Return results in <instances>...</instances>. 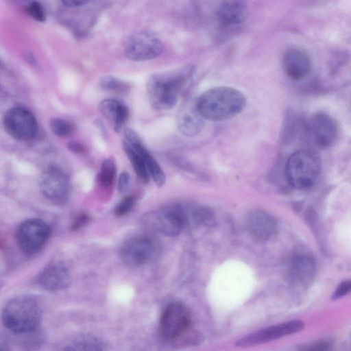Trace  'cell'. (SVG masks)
<instances>
[{
	"mask_svg": "<svg viewBox=\"0 0 351 351\" xmlns=\"http://www.w3.org/2000/svg\"><path fill=\"white\" fill-rule=\"evenodd\" d=\"M38 282L40 287L48 291L61 290L70 285V272L62 263H51L39 274Z\"/></svg>",
	"mask_w": 351,
	"mask_h": 351,
	"instance_id": "14",
	"label": "cell"
},
{
	"mask_svg": "<svg viewBox=\"0 0 351 351\" xmlns=\"http://www.w3.org/2000/svg\"><path fill=\"white\" fill-rule=\"evenodd\" d=\"M306 351H332V345L328 341L321 340L310 346Z\"/></svg>",
	"mask_w": 351,
	"mask_h": 351,
	"instance_id": "31",
	"label": "cell"
},
{
	"mask_svg": "<svg viewBox=\"0 0 351 351\" xmlns=\"http://www.w3.org/2000/svg\"><path fill=\"white\" fill-rule=\"evenodd\" d=\"M65 351H106L104 343L92 335L80 336L71 341Z\"/></svg>",
	"mask_w": 351,
	"mask_h": 351,
	"instance_id": "21",
	"label": "cell"
},
{
	"mask_svg": "<svg viewBox=\"0 0 351 351\" xmlns=\"http://www.w3.org/2000/svg\"><path fill=\"white\" fill-rule=\"evenodd\" d=\"M99 110L108 120L113 130L119 132L129 116L127 106L115 99H105L99 105Z\"/></svg>",
	"mask_w": 351,
	"mask_h": 351,
	"instance_id": "19",
	"label": "cell"
},
{
	"mask_svg": "<svg viewBox=\"0 0 351 351\" xmlns=\"http://www.w3.org/2000/svg\"><path fill=\"white\" fill-rule=\"evenodd\" d=\"M156 253V243L149 236L133 237L124 242L120 250L121 260L130 266H141L151 261Z\"/></svg>",
	"mask_w": 351,
	"mask_h": 351,
	"instance_id": "10",
	"label": "cell"
},
{
	"mask_svg": "<svg viewBox=\"0 0 351 351\" xmlns=\"http://www.w3.org/2000/svg\"><path fill=\"white\" fill-rule=\"evenodd\" d=\"M39 187L42 194L56 204H63L69 198V178L64 172L57 167H50L42 174Z\"/></svg>",
	"mask_w": 351,
	"mask_h": 351,
	"instance_id": "11",
	"label": "cell"
},
{
	"mask_svg": "<svg viewBox=\"0 0 351 351\" xmlns=\"http://www.w3.org/2000/svg\"><path fill=\"white\" fill-rule=\"evenodd\" d=\"M191 75L190 68L153 75L147 84V97L152 107L157 110H166L176 106Z\"/></svg>",
	"mask_w": 351,
	"mask_h": 351,
	"instance_id": "2",
	"label": "cell"
},
{
	"mask_svg": "<svg viewBox=\"0 0 351 351\" xmlns=\"http://www.w3.org/2000/svg\"><path fill=\"white\" fill-rule=\"evenodd\" d=\"M3 123L6 132L16 140L29 141L36 135V119L25 108L16 106L10 108L3 116Z\"/></svg>",
	"mask_w": 351,
	"mask_h": 351,
	"instance_id": "8",
	"label": "cell"
},
{
	"mask_svg": "<svg viewBox=\"0 0 351 351\" xmlns=\"http://www.w3.org/2000/svg\"><path fill=\"white\" fill-rule=\"evenodd\" d=\"M247 226L250 233L261 241L270 239L277 230L276 219L269 213L262 210H255L249 214Z\"/></svg>",
	"mask_w": 351,
	"mask_h": 351,
	"instance_id": "15",
	"label": "cell"
},
{
	"mask_svg": "<svg viewBox=\"0 0 351 351\" xmlns=\"http://www.w3.org/2000/svg\"><path fill=\"white\" fill-rule=\"evenodd\" d=\"M338 125L330 115L319 112L309 121V132L314 143L322 148L332 145L338 136Z\"/></svg>",
	"mask_w": 351,
	"mask_h": 351,
	"instance_id": "13",
	"label": "cell"
},
{
	"mask_svg": "<svg viewBox=\"0 0 351 351\" xmlns=\"http://www.w3.org/2000/svg\"><path fill=\"white\" fill-rule=\"evenodd\" d=\"M116 167L111 158L103 161L98 174L99 184L104 188L110 187L114 180Z\"/></svg>",
	"mask_w": 351,
	"mask_h": 351,
	"instance_id": "23",
	"label": "cell"
},
{
	"mask_svg": "<svg viewBox=\"0 0 351 351\" xmlns=\"http://www.w3.org/2000/svg\"><path fill=\"white\" fill-rule=\"evenodd\" d=\"M196 108L204 120L213 121L231 119L246 107L247 98L230 86H216L203 92L196 99Z\"/></svg>",
	"mask_w": 351,
	"mask_h": 351,
	"instance_id": "1",
	"label": "cell"
},
{
	"mask_svg": "<svg viewBox=\"0 0 351 351\" xmlns=\"http://www.w3.org/2000/svg\"><path fill=\"white\" fill-rule=\"evenodd\" d=\"M100 86L104 90L115 93H124L129 88L128 84L113 76L103 77Z\"/></svg>",
	"mask_w": 351,
	"mask_h": 351,
	"instance_id": "25",
	"label": "cell"
},
{
	"mask_svg": "<svg viewBox=\"0 0 351 351\" xmlns=\"http://www.w3.org/2000/svg\"><path fill=\"white\" fill-rule=\"evenodd\" d=\"M247 8L243 1H225L220 3L217 10V19L224 27H232L241 24L247 17Z\"/></svg>",
	"mask_w": 351,
	"mask_h": 351,
	"instance_id": "18",
	"label": "cell"
},
{
	"mask_svg": "<svg viewBox=\"0 0 351 351\" xmlns=\"http://www.w3.org/2000/svg\"><path fill=\"white\" fill-rule=\"evenodd\" d=\"M130 183V175L123 171L121 173L118 182V190L120 193H124L128 188Z\"/></svg>",
	"mask_w": 351,
	"mask_h": 351,
	"instance_id": "32",
	"label": "cell"
},
{
	"mask_svg": "<svg viewBox=\"0 0 351 351\" xmlns=\"http://www.w3.org/2000/svg\"><path fill=\"white\" fill-rule=\"evenodd\" d=\"M282 66L289 78L300 80L308 74L311 70V60L304 51L290 49L283 56Z\"/></svg>",
	"mask_w": 351,
	"mask_h": 351,
	"instance_id": "16",
	"label": "cell"
},
{
	"mask_svg": "<svg viewBox=\"0 0 351 351\" xmlns=\"http://www.w3.org/2000/svg\"><path fill=\"white\" fill-rule=\"evenodd\" d=\"M53 133L59 137H66L73 134L74 125L70 121L61 119L53 118L49 123Z\"/></svg>",
	"mask_w": 351,
	"mask_h": 351,
	"instance_id": "24",
	"label": "cell"
},
{
	"mask_svg": "<svg viewBox=\"0 0 351 351\" xmlns=\"http://www.w3.org/2000/svg\"><path fill=\"white\" fill-rule=\"evenodd\" d=\"M350 292H351V280L344 281L338 286L332 295V298H341Z\"/></svg>",
	"mask_w": 351,
	"mask_h": 351,
	"instance_id": "30",
	"label": "cell"
},
{
	"mask_svg": "<svg viewBox=\"0 0 351 351\" xmlns=\"http://www.w3.org/2000/svg\"><path fill=\"white\" fill-rule=\"evenodd\" d=\"M25 10L36 21L39 22H44L45 21V10L39 2H31L27 5Z\"/></svg>",
	"mask_w": 351,
	"mask_h": 351,
	"instance_id": "28",
	"label": "cell"
},
{
	"mask_svg": "<svg viewBox=\"0 0 351 351\" xmlns=\"http://www.w3.org/2000/svg\"><path fill=\"white\" fill-rule=\"evenodd\" d=\"M317 156L308 150L293 153L288 159L285 174L288 182L294 188L304 189L311 186L320 171Z\"/></svg>",
	"mask_w": 351,
	"mask_h": 351,
	"instance_id": "4",
	"label": "cell"
},
{
	"mask_svg": "<svg viewBox=\"0 0 351 351\" xmlns=\"http://www.w3.org/2000/svg\"><path fill=\"white\" fill-rule=\"evenodd\" d=\"M136 199L132 195L125 196L114 208V214L123 217L130 212L135 204Z\"/></svg>",
	"mask_w": 351,
	"mask_h": 351,
	"instance_id": "27",
	"label": "cell"
},
{
	"mask_svg": "<svg viewBox=\"0 0 351 351\" xmlns=\"http://www.w3.org/2000/svg\"><path fill=\"white\" fill-rule=\"evenodd\" d=\"M194 217L198 223L203 226H213L215 223L214 213L207 208H202L196 210Z\"/></svg>",
	"mask_w": 351,
	"mask_h": 351,
	"instance_id": "26",
	"label": "cell"
},
{
	"mask_svg": "<svg viewBox=\"0 0 351 351\" xmlns=\"http://www.w3.org/2000/svg\"><path fill=\"white\" fill-rule=\"evenodd\" d=\"M51 233L50 227L41 219H29L20 224L16 230V240L20 248L26 254L39 252Z\"/></svg>",
	"mask_w": 351,
	"mask_h": 351,
	"instance_id": "9",
	"label": "cell"
},
{
	"mask_svg": "<svg viewBox=\"0 0 351 351\" xmlns=\"http://www.w3.org/2000/svg\"><path fill=\"white\" fill-rule=\"evenodd\" d=\"M142 155L149 176L157 186H162L165 182V175L158 162L145 146L142 149Z\"/></svg>",
	"mask_w": 351,
	"mask_h": 351,
	"instance_id": "22",
	"label": "cell"
},
{
	"mask_svg": "<svg viewBox=\"0 0 351 351\" xmlns=\"http://www.w3.org/2000/svg\"><path fill=\"white\" fill-rule=\"evenodd\" d=\"M42 317L41 309L32 298L19 296L10 300L5 306L2 320L4 326L17 333L36 330Z\"/></svg>",
	"mask_w": 351,
	"mask_h": 351,
	"instance_id": "3",
	"label": "cell"
},
{
	"mask_svg": "<svg viewBox=\"0 0 351 351\" xmlns=\"http://www.w3.org/2000/svg\"><path fill=\"white\" fill-rule=\"evenodd\" d=\"M315 263L306 254L295 255L289 263V274L292 280L298 285L307 286L313 280L315 274Z\"/></svg>",
	"mask_w": 351,
	"mask_h": 351,
	"instance_id": "17",
	"label": "cell"
},
{
	"mask_svg": "<svg viewBox=\"0 0 351 351\" xmlns=\"http://www.w3.org/2000/svg\"><path fill=\"white\" fill-rule=\"evenodd\" d=\"M90 219V217L85 213L78 214L74 219L71 228L72 230H77L84 227Z\"/></svg>",
	"mask_w": 351,
	"mask_h": 351,
	"instance_id": "29",
	"label": "cell"
},
{
	"mask_svg": "<svg viewBox=\"0 0 351 351\" xmlns=\"http://www.w3.org/2000/svg\"><path fill=\"white\" fill-rule=\"evenodd\" d=\"M67 147L70 151L75 153H83L85 151L84 146L76 141H70Z\"/></svg>",
	"mask_w": 351,
	"mask_h": 351,
	"instance_id": "33",
	"label": "cell"
},
{
	"mask_svg": "<svg viewBox=\"0 0 351 351\" xmlns=\"http://www.w3.org/2000/svg\"><path fill=\"white\" fill-rule=\"evenodd\" d=\"M204 120L198 112L195 104H190L185 106L179 114L178 128L186 136H195L202 130Z\"/></svg>",
	"mask_w": 351,
	"mask_h": 351,
	"instance_id": "20",
	"label": "cell"
},
{
	"mask_svg": "<svg viewBox=\"0 0 351 351\" xmlns=\"http://www.w3.org/2000/svg\"><path fill=\"white\" fill-rule=\"evenodd\" d=\"M164 44L154 33L142 31L130 35L124 43L125 56L133 61L154 59L163 52Z\"/></svg>",
	"mask_w": 351,
	"mask_h": 351,
	"instance_id": "5",
	"label": "cell"
},
{
	"mask_svg": "<svg viewBox=\"0 0 351 351\" xmlns=\"http://www.w3.org/2000/svg\"><path fill=\"white\" fill-rule=\"evenodd\" d=\"M191 324V313L183 304L173 302L169 304L162 313L159 330L163 339L176 340L188 330Z\"/></svg>",
	"mask_w": 351,
	"mask_h": 351,
	"instance_id": "7",
	"label": "cell"
},
{
	"mask_svg": "<svg viewBox=\"0 0 351 351\" xmlns=\"http://www.w3.org/2000/svg\"><path fill=\"white\" fill-rule=\"evenodd\" d=\"M304 326V322L301 320L286 322L247 335L237 340L235 344L239 348L262 344L297 332L302 330Z\"/></svg>",
	"mask_w": 351,
	"mask_h": 351,
	"instance_id": "12",
	"label": "cell"
},
{
	"mask_svg": "<svg viewBox=\"0 0 351 351\" xmlns=\"http://www.w3.org/2000/svg\"><path fill=\"white\" fill-rule=\"evenodd\" d=\"M62 3L66 7L69 8H76L81 5H85L87 1H62Z\"/></svg>",
	"mask_w": 351,
	"mask_h": 351,
	"instance_id": "34",
	"label": "cell"
},
{
	"mask_svg": "<svg viewBox=\"0 0 351 351\" xmlns=\"http://www.w3.org/2000/svg\"><path fill=\"white\" fill-rule=\"evenodd\" d=\"M150 228L168 237L180 234L186 224V217L179 206H169L149 213L144 219Z\"/></svg>",
	"mask_w": 351,
	"mask_h": 351,
	"instance_id": "6",
	"label": "cell"
}]
</instances>
